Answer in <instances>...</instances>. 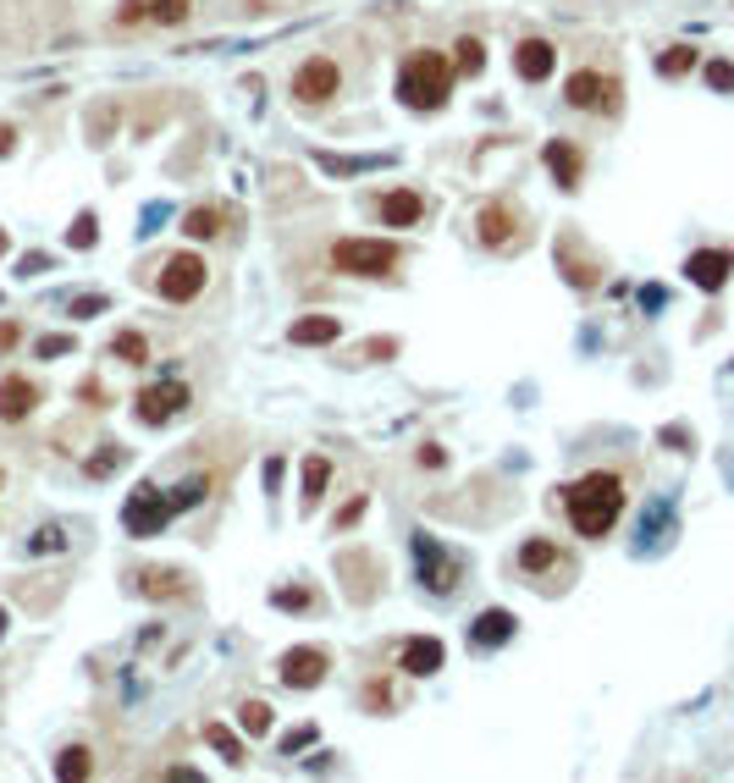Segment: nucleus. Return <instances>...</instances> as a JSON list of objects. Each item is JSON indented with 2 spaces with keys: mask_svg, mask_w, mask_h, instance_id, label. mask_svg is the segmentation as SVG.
Listing matches in <instances>:
<instances>
[{
  "mask_svg": "<svg viewBox=\"0 0 734 783\" xmlns=\"http://www.w3.org/2000/svg\"><path fill=\"white\" fill-rule=\"evenodd\" d=\"M563 502H568V525H575L586 541H597V536H608L619 525V513H624V480L613 469H591V475H580L575 486H568Z\"/></svg>",
  "mask_w": 734,
  "mask_h": 783,
  "instance_id": "1",
  "label": "nucleus"
},
{
  "mask_svg": "<svg viewBox=\"0 0 734 783\" xmlns=\"http://www.w3.org/2000/svg\"><path fill=\"white\" fill-rule=\"evenodd\" d=\"M448 89H453V61H442L437 50L403 56V66H397V100L409 106V111H442Z\"/></svg>",
  "mask_w": 734,
  "mask_h": 783,
  "instance_id": "2",
  "label": "nucleus"
},
{
  "mask_svg": "<svg viewBox=\"0 0 734 783\" xmlns=\"http://www.w3.org/2000/svg\"><path fill=\"white\" fill-rule=\"evenodd\" d=\"M397 243H387V237H343V243H332V271L338 277H359V282H381V277H392L397 271Z\"/></svg>",
  "mask_w": 734,
  "mask_h": 783,
  "instance_id": "3",
  "label": "nucleus"
},
{
  "mask_svg": "<svg viewBox=\"0 0 734 783\" xmlns=\"http://www.w3.org/2000/svg\"><path fill=\"white\" fill-rule=\"evenodd\" d=\"M563 100L575 106V111H602V117H613V111H619V77H602V72L580 66V72H568Z\"/></svg>",
  "mask_w": 734,
  "mask_h": 783,
  "instance_id": "4",
  "label": "nucleus"
},
{
  "mask_svg": "<svg viewBox=\"0 0 734 783\" xmlns=\"http://www.w3.org/2000/svg\"><path fill=\"white\" fill-rule=\"evenodd\" d=\"M172 497L167 491H155V486H138L133 497H127V507H122V525H127V536H160L172 525Z\"/></svg>",
  "mask_w": 734,
  "mask_h": 783,
  "instance_id": "5",
  "label": "nucleus"
},
{
  "mask_svg": "<svg viewBox=\"0 0 734 783\" xmlns=\"http://www.w3.org/2000/svg\"><path fill=\"white\" fill-rule=\"evenodd\" d=\"M205 282H210V271H205V259H199V254H172L167 266H160V298H172V304L199 298V293H205Z\"/></svg>",
  "mask_w": 734,
  "mask_h": 783,
  "instance_id": "6",
  "label": "nucleus"
},
{
  "mask_svg": "<svg viewBox=\"0 0 734 783\" xmlns=\"http://www.w3.org/2000/svg\"><path fill=\"white\" fill-rule=\"evenodd\" d=\"M338 83H343L338 61L315 56V61H304V66L293 72V100H298V106H326V100L338 95Z\"/></svg>",
  "mask_w": 734,
  "mask_h": 783,
  "instance_id": "7",
  "label": "nucleus"
},
{
  "mask_svg": "<svg viewBox=\"0 0 734 783\" xmlns=\"http://www.w3.org/2000/svg\"><path fill=\"white\" fill-rule=\"evenodd\" d=\"M415 563H420V585H426V590L448 596V590L458 585V558H453L448 547H437L431 536H415Z\"/></svg>",
  "mask_w": 734,
  "mask_h": 783,
  "instance_id": "8",
  "label": "nucleus"
},
{
  "mask_svg": "<svg viewBox=\"0 0 734 783\" xmlns=\"http://www.w3.org/2000/svg\"><path fill=\"white\" fill-rule=\"evenodd\" d=\"M133 403H138L133 414H138L144 425H167L172 414H183V408H188V387L167 376V381H155V387H144V392H138Z\"/></svg>",
  "mask_w": 734,
  "mask_h": 783,
  "instance_id": "9",
  "label": "nucleus"
},
{
  "mask_svg": "<svg viewBox=\"0 0 734 783\" xmlns=\"http://www.w3.org/2000/svg\"><path fill=\"white\" fill-rule=\"evenodd\" d=\"M326 668H332V657H326L320 646H293V651L282 657V668H277V673H282V684H288V689H315V684L326 678Z\"/></svg>",
  "mask_w": 734,
  "mask_h": 783,
  "instance_id": "10",
  "label": "nucleus"
},
{
  "mask_svg": "<svg viewBox=\"0 0 734 783\" xmlns=\"http://www.w3.org/2000/svg\"><path fill=\"white\" fill-rule=\"evenodd\" d=\"M729 271H734V248H696V254L685 259V277H690L701 293H718V287L729 282Z\"/></svg>",
  "mask_w": 734,
  "mask_h": 783,
  "instance_id": "11",
  "label": "nucleus"
},
{
  "mask_svg": "<svg viewBox=\"0 0 734 783\" xmlns=\"http://www.w3.org/2000/svg\"><path fill=\"white\" fill-rule=\"evenodd\" d=\"M475 232H480V243H486V248H509V243H514V232H519L514 205H509V199L480 205V210H475Z\"/></svg>",
  "mask_w": 734,
  "mask_h": 783,
  "instance_id": "12",
  "label": "nucleus"
},
{
  "mask_svg": "<svg viewBox=\"0 0 734 783\" xmlns=\"http://www.w3.org/2000/svg\"><path fill=\"white\" fill-rule=\"evenodd\" d=\"M514 640V613L509 607H486V613L469 624V651H498Z\"/></svg>",
  "mask_w": 734,
  "mask_h": 783,
  "instance_id": "13",
  "label": "nucleus"
},
{
  "mask_svg": "<svg viewBox=\"0 0 734 783\" xmlns=\"http://www.w3.org/2000/svg\"><path fill=\"white\" fill-rule=\"evenodd\" d=\"M552 66H558V50H552L547 39H519V50H514V72H519L525 83H547V77H552Z\"/></svg>",
  "mask_w": 734,
  "mask_h": 783,
  "instance_id": "14",
  "label": "nucleus"
},
{
  "mask_svg": "<svg viewBox=\"0 0 734 783\" xmlns=\"http://www.w3.org/2000/svg\"><path fill=\"white\" fill-rule=\"evenodd\" d=\"M547 171L558 178V188H580V171H586V155L568 144V138H552L547 144Z\"/></svg>",
  "mask_w": 734,
  "mask_h": 783,
  "instance_id": "15",
  "label": "nucleus"
},
{
  "mask_svg": "<svg viewBox=\"0 0 734 783\" xmlns=\"http://www.w3.org/2000/svg\"><path fill=\"white\" fill-rule=\"evenodd\" d=\"M34 403H39V387L28 381V376H7L0 381V419H28L34 414Z\"/></svg>",
  "mask_w": 734,
  "mask_h": 783,
  "instance_id": "16",
  "label": "nucleus"
},
{
  "mask_svg": "<svg viewBox=\"0 0 734 783\" xmlns=\"http://www.w3.org/2000/svg\"><path fill=\"white\" fill-rule=\"evenodd\" d=\"M338 337H343L338 315H304V320L288 326V342H298V347H326V342H338Z\"/></svg>",
  "mask_w": 734,
  "mask_h": 783,
  "instance_id": "17",
  "label": "nucleus"
},
{
  "mask_svg": "<svg viewBox=\"0 0 734 783\" xmlns=\"http://www.w3.org/2000/svg\"><path fill=\"white\" fill-rule=\"evenodd\" d=\"M442 662H448V651H442L437 635H415L409 646H403V673H415V678H431Z\"/></svg>",
  "mask_w": 734,
  "mask_h": 783,
  "instance_id": "18",
  "label": "nucleus"
},
{
  "mask_svg": "<svg viewBox=\"0 0 734 783\" xmlns=\"http://www.w3.org/2000/svg\"><path fill=\"white\" fill-rule=\"evenodd\" d=\"M376 210H381V221H387V227H415V221L426 216V199H420L415 188H392Z\"/></svg>",
  "mask_w": 734,
  "mask_h": 783,
  "instance_id": "19",
  "label": "nucleus"
},
{
  "mask_svg": "<svg viewBox=\"0 0 734 783\" xmlns=\"http://www.w3.org/2000/svg\"><path fill=\"white\" fill-rule=\"evenodd\" d=\"M133 590H138V596H149V601H167V596H183L188 585H183V574H172V568H144Z\"/></svg>",
  "mask_w": 734,
  "mask_h": 783,
  "instance_id": "20",
  "label": "nucleus"
},
{
  "mask_svg": "<svg viewBox=\"0 0 734 783\" xmlns=\"http://www.w3.org/2000/svg\"><path fill=\"white\" fill-rule=\"evenodd\" d=\"M326 480H332V464H326L320 453L315 458H304V491H298V502H304V513L326 497Z\"/></svg>",
  "mask_w": 734,
  "mask_h": 783,
  "instance_id": "21",
  "label": "nucleus"
},
{
  "mask_svg": "<svg viewBox=\"0 0 734 783\" xmlns=\"http://www.w3.org/2000/svg\"><path fill=\"white\" fill-rule=\"evenodd\" d=\"M95 772V756H89V745H66L61 756H56V778H89Z\"/></svg>",
  "mask_w": 734,
  "mask_h": 783,
  "instance_id": "22",
  "label": "nucleus"
},
{
  "mask_svg": "<svg viewBox=\"0 0 734 783\" xmlns=\"http://www.w3.org/2000/svg\"><path fill=\"white\" fill-rule=\"evenodd\" d=\"M519 563H525L530 574H547V568H558L563 558H558V547H552V541H525V552H519Z\"/></svg>",
  "mask_w": 734,
  "mask_h": 783,
  "instance_id": "23",
  "label": "nucleus"
},
{
  "mask_svg": "<svg viewBox=\"0 0 734 783\" xmlns=\"http://www.w3.org/2000/svg\"><path fill=\"white\" fill-rule=\"evenodd\" d=\"M111 354H117L122 365H144V359H149V342H144V331H122V337L111 342Z\"/></svg>",
  "mask_w": 734,
  "mask_h": 783,
  "instance_id": "24",
  "label": "nucleus"
},
{
  "mask_svg": "<svg viewBox=\"0 0 734 783\" xmlns=\"http://www.w3.org/2000/svg\"><path fill=\"white\" fill-rule=\"evenodd\" d=\"M237 729L243 734H271V707L266 701H243L237 707Z\"/></svg>",
  "mask_w": 734,
  "mask_h": 783,
  "instance_id": "25",
  "label": "nucleus"
},
{
  "mask_svg": "<svg viewBox=\"0 0 734 783\" xmlns=\"http://www.w3.org/2000/svg\"><path fill=\"white\" fill-rule=\"evenodd\" d=\"M183 232H188V237H216V232H221V210H210V205L188 210V216H183Z\"/></svg>",
  "mask_w": 734,
  "mask_h": 783,
  "instance_id": "26",
  "label": "nucleus"
},
{
  "mask_svg": "<svg viewBox=\"0 0 734 783\" xmlns=\"http://www.w3.org/2000/svg\"><path fill=\"white\" fill-rule=\"evenodd\" d=\"M188 7H194V0H149V23L178 28V23H188Z\"/></svg>",
  "mask_w": 734,
  "mask_h": 783,
  "instance_id": "27",
  "label": "nucleus"
},
{
  "mask_svg": "<svg viewBox=\"0 0 734 783\" xmlns=\"http://www.w3.org/2000/svg\"><path fill=\"white\" fill-rule=\"evenodd\" d=\"M690 66H696V50H690V45H674V50L658 56V72H663V77H685Z\"/></svg>",
  "mask_w": 734,
  "mask_h": 783,
  "instance_id": "28",
  "label": "nucleus"
},
{
  "mask_svg": "<svg viewBox=\"0 0 734 783\" xmlns=\"http://www.w3.org/2000/svg\"><path fill=\"white\" fill-rule=\"evenodd\" d=\"M480 66H486V45H480V39H458L453 72H464V77H469V72H480Z\"/></svg>",
  "mask_w": 734,
  "mask_h": 783,
  "instance_id": "29",
  "label": "nucleus"
},
{
  "mask_svg": "<svg viewBox=\"0 0 734 783\" xmlns=\"http://www.w3.org/2000/svg\"><path fill=\"white\" fill-rule=\"evenodd\" d=\"M558 259H563V277L575 282V287H597V266H586V259H568V248H558Z\"/></svg>",
  "mask_w": 734,
  "mask_h": 783,
  "instance_id": "30",
  "label": "nucleus"
},
{
  "mask_svg": "<svg viewBox=\"0 0 734 783\" xmlns=\"http://www.w3.org/2000/svg\"><path fill=\"white\" fill-rule=\"evenodd\" d=\"M205 486H210V475H194V480H183V486L172 491V507L183 513V507H194V502H205Z\"/></svg>",
  "mask_w": 734,
  "mask_h": 783,
  "instance_id": "31",
  "label": "nucleus"
},
{
  "mask_svg": "<svg viewBox=\"0 0 734 783\" xmlns=\"http://www.w3.org/2000/svg\"><path fill=\"white\" fill-rule=\"evenodd\" d=\"M66 243H72V248H95V243H100L95 216H77V221H72V232H66Z\"/></svg>",
  "mask_w": 734,
  "mask_h": 783,
  "instance_id": "32",
  "label": "nucleus"
},
{
  "mask_svg": "<svg viewBox=\"0 0 734 783\" xmlns=\"http://www.w3.org/2000/svg\"><path fill=\"white\" fill-rule=\"evenodd\" d=\"M707 89L734 95V61H707Z\"/></svg>",
  "mask_w": 734,
  "mask_h": 783,
  "instance_id": "33",
  "label": "nucleus"
},
{
  "mask_svg": "<svg viewBox=\"0 0 734 783\" xmlns=\"http://www.w3.org/2000/svg\"><path fill=\"white\" fill-rule=\"evenodd\" d=\"M205 739H210V745H216V750H221V756H227V761H232V767H237V761H243V745H237V739H232V734H227V729H216V723H210V729H205Z\"/></svg>",
  "mask_w": 734,
  "mask_h": 783,
  "instance_id": "34",
  "label": "nucleus"
},
{
  "mask_svg": "<svg viewBox=\"0 0 734 783\" xmlns=\"http://www.w3.org/2000/svg\"><path fill=\"white\" fill-rule=\"evenodd\" d=\"M277 607H282V613H309L315 596L309 590H277Z\"/></svg>",
  "mask_w": 734,
  "mask_h": 783,
  "instance_id": "35",
  "label": "nucleus"
},
{
  "mask_svg": "<svg viewBox=\"0 0 734 783\" xmlns=\"http://www.w3.org/2000/svg\"><path fill=\"white\" fill-rule=\"evenodd\" d=\"M117 464H122V448H106V453H100V458H89V475H95V480H100V475H111V469H117Z\"/></svg>",
  "mask_w": 734,
  "mask_h": 783,
  "instance_id": "36",
  "label": "nucleus"
},
{
  "mask_svg": "<svg viewBox=\"0 0 734 783\" xmlns=\"http://www.w3.org/2000/svg\"><path fill=\"white\" fill-rule=\"evenodd\" d=\"M100 309H106V298H100V293H89V298H72V315H77V320H89V315H100Z\"/></svg>",
  "mask_w": 734,
  "mask_h": 783,
  "instance_id": "37",
  "label": "nucleus"
},
{
  "mask_svg": "<svg viewBox=\"0 0 734 783\" xmlns=\"http://www.w3.org/2000/svg\"><path fill=\"white\" fill-rule=\"evenodd\" d=\"M144 17H149V0H127L117 23H122V28H133V23H144Z\"/></svg>",
  "mask_w": 734,
  "mask_h": 783,
  "instance_id": "38",
  "label": "nucleus"
},
{
  "mask_svg": "<svg viewBox=\"0 0 734 783\" xmlns=\"http://www.w3.org/2000/svg\"><path fill=\"white\" fill-rule=\"evenodd\" d=\"M39 354L56 359V354H72V337H39Z\"/></svg>",
  "mask_w": 734,
  "mask_h": 783,
  "instance_id": "39",
  "label": "nucleus"
},
{
  "mask_svg": "<svg viewBox=\"0 0 734 783\" xmlns=\"http://www.w3.org/2000/svg\"><path fill=\"white\" fill-rule=\"evenodd\" d=\"M28 547H34V552H56V547H66V536H61V530H39Z\"/></svg>",
  "mask_w": 734,
  "mask_h": 783,
  "instance_id": "40",
  "label": "nucleus"
},
{
  "mask_svg": "<svg viewBox=\"0 0 734 783\" xmlns=\"http://www.w3.org/2000/svg\"><path fill=\"white\" fill-rule=\"evenodd\" d=\"M359 513H365V497H354L348 507H338V530H348V525H354V518H359Z\"/></svg>",
  "mask_w": 734,
  "mask_h": 783,
  "instance_id": "41",
  "label": "nucleus"
},
{
  "mask_svg": "<svg viewBox=\"0 0 734 783\" xmlns=\"http://www.w3.org/2000/svg\"><path fill=\"white\" fill-rule=\"evenodd\" d=\"M50 271V254H23V277H39Z\"/></svg>",
  "mask_w": 734,
  "mask_h": 783,
  "instance_id": "42",
  "label": "nucleus"
},
{
  "mask_svg": "<svg viewBox=\"0 0 734 783\" xmlns=\"http://www.w3.org/2000/svg\"><path fill=\"white\" fill-rule=\"evenodd\" d=\"M309 739H315V729H298V734H288V739H282V750H288V756H293V750H304V745H309Z\"/></svg>",
  "mask_w": 734,
  "mask_h": 783,
  "instance_id": "43",
  "label": "nucleus"
},
{
  "mask_svg": "<svg viewBox=\"0 0 734 783\" xmlns=\"http://www.w3.org/2000/svg\"><path fill=\"white\" fill-rule=\"evenodd\" d=\"M12 144H17V127H7V122H0V155H12Z\"/></svg>",
  "mask_w": 734,
  "mask_h": 783,
  "instance_id": "44",
  "label": "nucleus"
},
{
  "mask_svg": "<svg viewBox=\"0 0 734 783\" xmlns=\"http://www.w3.org/2000/svg\"><path fill=\"white\" fill-rule=\"evenodd\" d=\"M12 342H17V326H0V354H7Z\"/></svg>",
  "mask_w": 734,
  "mask_h": 783,
  "instance_id": "45",
  "label": "nucleus"
},
{
  "mask_svg": "<svg viewBox=\"0 0 734 783\" xmlns=\"http://www.w3.org/2000/svg\"><path fill=\"white\" fill-rule=\"evenodd\" d=\"M0 254H7V232H0Z\"/></svg>",
  "mask_w": 734,
  "mask_h": 783,
  "instance_id": "46",
  "label": "nucleus"
},
{
  "mask_svg": "<svg viewBox=\"0 0 734 783\" xmlns=\"http://www.w3.org/2000/svg\"><path fill=\"white\" fill-rule=\"evenodd\" d=\"M0 635H7V613H0Z\"/></svg>",
  "mask_w": 734,
  "mask_h": 783,
  "instance_id": "47",
  "label": "nucleus"
}]
</instances>
